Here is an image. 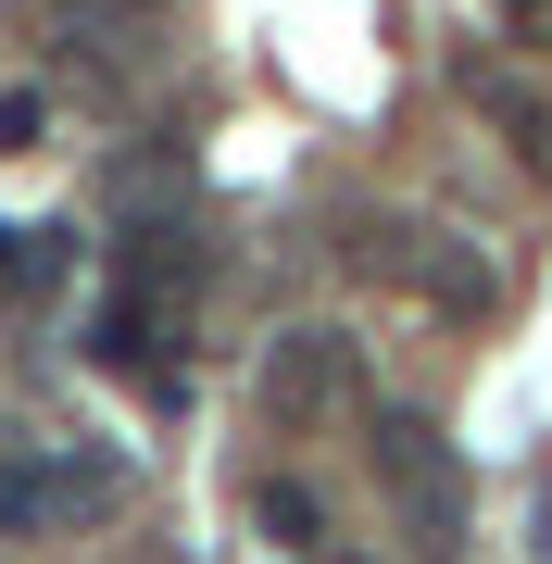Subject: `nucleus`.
Masks as SVG:
<instances>
[{
  "label": "nucleus",
  "instance_id": "obj_2",
  "mask_svg": "<svg viewBox=\"0 0 552 564\" xmlns=\"http://www.w3.org/2000/svg\"><path fill=\"white\" fill-rule=\"evenodd\" d=\"M126 502V464L113 452H51V464H0V540H39V527L113 514Z\"/></svg>",
  "mask_w": 552,
  "mask_h": 564
},
{
  "label": "nucleus",
  "instance_id": "obj_3",
  "mask_svg": "<svg viewBox=\"0 0 552 564\" xmlns=\"http://www.w3.org/2000/svg\"><path fill=\"white\" fill-rule=\"evenodd\" d=\"M377 263H389L402 289H427L440 314H477V302H490V263H477V251H452L440 226H377Z\"/></svg>",
  "mask_w": 552,
  "mask_h": 564
},
{
  "label": "nucleus",
  "instance_id": "obj_8",
  "mask_svg": "<svg viewBox=\"0 0 552 564\" xmlns=\"http://www.w3.org/2000/svg\"><path fill=\"white\" fill-rule=\"evenodd\" d=\"M39 126H51L39 88H0V151H39Z\"/></svg>",
  "mask_w": 552,
  "mask_h": 564
},
{
  "label": "nucleus",
  "instance_id": "obj_7",
  "mask_svg": "<svg viewBox=\"0 0 552 564\" xmlns=\"http://www.w3.org/2000/svg\"><path fill=\"white\" fill-rule=\"evenodd\" d=\"M490 113L515 126V151H528V163H540V176H552V113H540V101H515V88H490Z\"/></svg>",
  "mask_w": 552,
  "mask_h": 564
},
{
  "label": "nucleus",
  "instance_id": "obj_9",
  "mask_svg": "<svg viewBox=\"0 0 552 564\" xmlns=\"http://www.w3.org/2000/svg\"><path fill=\"white\" fill-rule=\"evenodd\" d=\"M502 39H528V51H552V0H502Z\"/></svg>",
  "mask_w": 552,
  "mask_h": 564
},
{
  "label": "nucleus",
  "instance_id": "obj_6",
  "mask_svg": "<svg viewBox=\"0 0 552 564\" xmlns=\"http://www.w3.org/2000/svg\"><path fill=\"white\" fill-rule=\"evenodd\" d=\"M251 514H264L277 552H314V540H327V502H314L302 477H264V502H251Z\"/></svg>",
  "mask_w": 552,
  "mask_h": 564
},
{
  "label": "nucleus",
  "instance_id": "obj_1",
  "mask_svg": "<svg viewBox=\"0 0 552 564\" xmlns=\"http://www.w3.org/2000/svg\"><path fill=\"white\" fill-rule=\"evenodd\" d=\"M377 477H389V502H402V527H414L427 564L465 552V464H452V440L427 414H377Z\"/></svg>",
  "mask_w": 552,
  "mask_h": 564
},
{
  "label": "nucleus",
  "instance_id": "obj_10",
  "mask_svg": "<svg viewBox=\"0 0 552 564\" xmlns=\"http://www.w3.org/2000/svg\"><path fill=\"white\" fill-rule=\"evenodd\" d=\"M528 564H552V489L528 502Z\"/></svg>",
  "mask_w": 552,
  "mask_h": 564
},
{
  "label": "nucleus",
  "instance_id": "obj_5",
  "mask_svg": "<svg viewBox=\"0 0 552 564\" xmlns=\"http://www.w3.org/2000/svg\"><path fill=\"white\" fill-rule=\"evenodd\" d=\"M151 339H164V289H139V276H126L113 302L88 314V351H101L113 377H164V351H151Z\"/></svg>",
  "mask_w": 552,
  "mask_h": 564
},
{
  "label": "nucleus",
  "instance_id": "obj_4",
  "mask_svg": "<svg viewBox=\"0 0 552 564\" xmlns=\"http://www.w3.org/2000/svg\"><path fill=\"white\" fill-rule=\"evenodd\" d=\"M339 389H351V351L327 339V326H289V339L264 351V402L277 414H327Z\"/></svg>",
  "mask_w": 552,
  "mask_h": 564
}]
</instances>
